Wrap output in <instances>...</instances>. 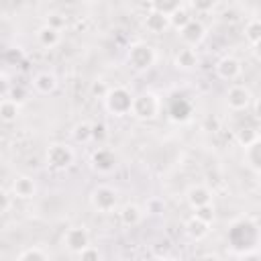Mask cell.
Here are the masks:
<instances>
[{"instance_id": "6da1fadb", "label": "cell", "mask_w": 261, "mask_h": 261, "mask_svg": "<svg viewBox=\"0 0 261 261\" xmlns=\"http://www.w3.org/2000/svg\"><path fill=\"white\" fill-rule=\"evenodd\" d=\"M155 61H157V51H155L153 45H149L145 41H135V43L128 45L126 63L135 71H147L155 65Z\"/></svg>"}, {"instance_id": "7a4b0ae2", "label": "cell", "mask_w": 261, "mask_h": 261, "mask_svg": "<svg viewBox=\"0 0 261 261\" xmlns=\"http://www.w3.org/2000/svg\"><path fill=\"white\" fill-rule=\"evenodd\" d=\"M161 112V98L155 92H141L137 96H133V106H130V114L137 120H155Z\"/></svg>"}, {"instance_id": "3957f363", "label": "cell", "mask_w": 261, "mask_h": 261, "mask_svg": "<svg viewBox=\"0 0 261 261\" xmlns=\"http://www.w3.org/2000/svg\"><path fill=\"white\" fill-rule=\"evenodd\" d=\"M130 106H133V94H130L128 88H124V86L108 88V92H106V96H104V108H106L112 116L130 114Z\"/></svg>"}, {"instance_id": "277c9868", "label": "cell", "mask_w": 261, "mask_h": 261, "mask_svg": "<svg viewBox=\"0 0 261 261\" xmlns=\"http://www.w3.org/2000/svg\"><path fill=\"white\" fill-rule=\"evenodd\" d=\"M90 206L100 214H110L118 206V192L112 186L100 184L90 192Z\"/></svg>"}, {"instance_id": "5b68a950", "label": "cell", "mask_w": 261, "mask_h": 261, "mask_svg": "<svg viewBox=\"0 0 261 261\" xmlns=\"http://www.w3.org/2000/svg\"><path fill=\"white\" fill-rule=\"evenodd\" d=\"M73 159H75V153L65 143H51L45 151V163L55 171H65L67 167H71Z\"/></svg>"}, {"instance_id": "8992f818", "label": "cell", "mask_w": 261, "mask_h": 261, "mask_svg": "<svg viewBox=\"0 0 261 261\" xmlns=\"http://www.w3.org/2000/svg\"><path fill=\"white\" fill-rule=\"evenodd\" d=\"M253 94L247 86L243 84H234L226 90V106L232 110V112H241V110H247L253 102Z\"/></svg>"}, {"instance_id": "52a82bcc", "label": "cell", "mask_w": 261, "mask_h": 261, "mask_svg": "<svg viewBox=\"0 0 261 261\" xmlns=\"http://www.w3.org/2000/svg\"><path fill=\"white\" fill-rule=\"evenodd\" d=\"M177 35H179V39H181L184 45H188V47H198V45L206 39V27L202 24V20L190 18V20L177 31Z\"/></svg>"}, {"instance_id": "ba28073f", "label": "cell", "mask_w": 261, "mask_h": 261, "mask_svg": "<svg viewBox=\"0 0 261 261\" xmlns=\"http://www.w3.org/2000/svg\"><path fill=\"white\" fill-rule=\"evenodd\" d=\"M90 243V232L84 224H75V226H69L63 234V245L69 253H77L80 249H84L86 245Z\"/></svg>"}, {"instance_id": "9c48e42d", "label": "cell", "mask_w": 261, "mask_h": 261, "mask_svg": "<svg viewBox=\"0 0 261 261\" xmlns=\"http://www.w3.org/2000/svg\"><path fill=\"white\" fill-rule=\"evenodd\" d=\"M173 65H175V69H181V71H194L200 65V55H198L196 47L184 45L181 49H177L173 55Z\"/></svg>"}, {"instance_id": "30bf717a", "label": "cell", "mask_w": 261, "mask_h": 261, "mask_svg": "<svg viewBox=\"0 0 261 261\" xmlns=\"http://www.w3.org/2000/svg\"><path fill=\"white\" fill-rule=\"evenodd\" d=\"M241 71H243V65L234 55H224V57H220L216 61V75L220 80H224V82L237 80L241 75Z\"/></svg>"}, {"instance_id": "8fae6325", "label": "cell", "mask_w": 261, "mask_h": 261, "mask_svg": "<svg viewBox=\"0 0 261 261\" xmlns=\"http://www.w3.org/2000/svg\"><path fill=\"white\" fill-rule=\"evenodd\" d=\"M90 165L94 171L98 173H110L114 167H116V155L110 151V149H96L92 155H90Z\"/></svg>"}, {"instance_id": "7c38bea8", "label": "cell", "mask_w": 261, "mask_h": 261, "mask_svg": "<svg viewBox=\"0 0 261 261\" xmlns=\"http://www.w3.org/2000/svg\"><path fill=\"white\" fill-rule=\"evenodd\" d=\"M143 27L151 33V35H161V33H165L167 29H169V16L167 14H163V12H159V10H149L147 14H145V18H143Z\"/></svg>"}, {"instance_id": "4fadbf2b", "label": "cell", "mask_w": 261, "mask_h": 261, "mask_svg": "<svg viewBox=\"0 0 261 261\" xmlns=\"http://www.w3.org/2000/svg\"><path fill=\"white\" fill-rule=\"evenodd\" d=\"M186 202L188 206L194 210L198 206H204V204H210L212 202V190L208 186H202V184H196V186H190L188 192H186Z\"/></svg>"}, {"instance_id": "5bb4252c", "label": "cell", "mask_w": 261, "mask_h": 261, "mask_svg": "<svg viewBox=\"0 0 261 261\" xmlns=\"http://www.w3.org/2000/svg\"><path fill=\"white\" fill-rule=\"evenodd\" d=\"M12 194L20 200H31L37 194V181L31 175H16L12 179Z\"/></svg>"}, {"instance_id": "9a60e30c", "label": "cell", "mask_w": 261, "mask_h": 261, "mask_svg": "<svg viewBox=\"0 0 261 261\" xmlns=\"http://www.w3.org/2000/svg\"><path fill=\"white\" fill-rule=\"evenodd\" d=\"M37 43L43 47V49H55L59 43H61V31L51 27V24H43L37 29Z\"/></svg>"}, {"instance_id": "2e32d148", "label": "cell", "mask_w": 261, "mask_h": 261, "mask_svg": "<svg viewBox=\"0 0 261 261\" xmlns=\"http://www.w3.org/2000/svg\"><path fill=\"white\" fill-rule=\"evenodd\" d=\"M118 218H120L122 226L133 228V226H137V224H141V222H143V218H145V210H143L139 204L128 202V204H124V206L120 208Z\"/></svg>"}, {"instance_id": "e0dca14e", "label": "cell", "mask_w": 261, "mask_h": 261, "mask_svg": "<svg viewBox=\"0 0 261 261\" xmlns=\"http://www.w3.org/2000/svg\"><path fill=\"white\" fill-rule=\"evenodd\" d=\"M184 230H186V234H188L192 241H202V239L208 237V232H210V224L204 222V220H200L198 216L192 214V216L186 220Z\"/></svg>"}, {"instance_id": "ac0fdd59", "label": "cell", "mask_w": 261, "mask_h": 261, "mask_svg": "<svg viewBox=\"0 0 261 261\" xmlns=\"http://www.w3.org/2000/svg\"><path fill=\"white\" fill-rule=\"evenodd\" d=\"M57 75L55 73H51V71H41V73H37L35 77H33V88L39 92V94H43V96H47V94H53L55 90H57Z\"/></svg>"}, {"instance_id": "d6986e66", "label": "cell", "mask_w": 261, "mask_h": 261, "mask_svg": "<svg viewBox=\"0 0 261 261\" xmlns=\"http://www.w3.org/2000/svg\"><path fill=\"white\" fill-rule=\"evenodd\" d=\"M18 114H20V104L16 100H12V98H2L0 100V120L2 122L10 124L18 118Z\"/></svg>"}, {"instance_id": "ffe728a7", "label": "cell", "mask_w": 261, "mask_h": 261, "mask_svg": "<svg viewBox=\"0 0 261 261\" xmlns=\"http://www.w3.org/2000/svg\"><path fill=\"white\" fill-rule=\"evenodd\" d=\"M243 35H245V41H247L253 49H257V47H259V41H261V20H259L257 16L249 18V20L245 22Z\"/></svg>"}, {"instance_id": "44dd1931", "label": "cell", "mask_w": 261, "mask_h": 261, "mask_svg": "<svg viewBox=\"0 0 261 261\" xmlns=\"http://www.w3.org/2000/svg\"><path fill=\"white\" fill-rule=\"evenodd\" d=\"M245 161H247V165L251 167L253 173L261 171V139L251 143L249 147H245Z\"/></svg>"}, {"instance_id": "7402d4cb", "label": "cell", "mask_w": 261, "mask_h": 261, "mask_svg": "<svg viewBox=\"0 0 261 261\" xmlns=\"http://www.w3.org/2000/svg\"><path fill=\"white\" fill-rule=\"evenodd\" d=\"M51 255H49V251H45L43 247H39V245H33V247H24L18 255H16V259L18 261H47Z\"/></svg>"}, {"instance_id": "603a6c76", "label": "cell", "mask_w": 261, "mask_h": 261, "mask_svg": "<svg viewBox=\"0 0 261 261\" xmlns=\"http://www.w3.org/2000/svg\"><path fill=\"white\" fill-rule=\"evenodd\" d=\"M261 137H259V130L255 128V126H241L237 133H234V141L239 143V147H249L251 143H255V141H259Z\"/></svg>"}, {"instance_id": "cb8c5ba5", "label": "cell", "mask_w": 261, "mask_h": 261, "mask_svg": "<svg viewBox=\"0 0 261 261\" xmlns=\"http://www.w3.org/2000/svg\"><path fill=\"white\" fill-rule=\"evenodd\" d=\"M190 114H192V106H190L186 100H175V102L171 104V108H169V116H171V120H175V122L188 120Z\"/></svg>"}, {"instance_id": "d4e9b609", "label": "cell", "mask_w": 261, "mask_h": 261, "mask_svg": "<svg viewBox=\"0 0 261 261\" xmlns=\"http://www.w3.org/2000/svg\"><path fill=\"white\" fill-rule=\"evenodd\" d=\"M71 137L75 143H90L92 141V122H88V120L77 122L71 130Z\"/></svg>"}, {"instance_id": "484cf974", "label": "cell", "mask_w": 261, "mask_h": 261, "mask_svg": "<svg viewBox=\"0 0 261 261\" xmlns=\"http://www.w3.org/2000/svg\"><path fill=\"white\" fill-rule=\"evenodd\" d=\"M167 16H169V27H173L175 31H179V29L192 18V16H190V10H188L184 4H181L179 8H175V10H173L171 14H167Z\"/></svg>"}, {"instance_id": "4316f807", "label": "cell", "mask_w": 261, "mask_h": 261, "mask_svg": "<svg viewBox=\"0 0 261 261\" xmlns=\"http://www.w3.org/2000/svg\"><path fill=\"white\" fill-rule=\"evenodd\" d=\"M149 4H151V8L153 10H159V12H163V14H171L175 8H179L184 2L181 0H149Z\"/></svg>"}, {"instance_id": "83f0119b", "label": "cell", "mask_w": 261, "mask_h": 261, "mask_svg": "<svg viewBox=\"0 0 261 261\" xmlns=\"http://www.w3.org/2000/svg\"><path fill=\"white\" fill-rule=\"evenodd\" d=\"M194 216H198L200 220H204V222L212 224V222H214V218H216V212H214V206H212V202H210V204H204V206H198V208H194Z\"/></svg>"}, {"instance_id": "f1b7e54d", "label": "cell", "mask_w": 261, "mask_h": 261, "mask_svg": "<svg viewBox=\"0 0 261 261\" xmlns=\"http://www.w3.org/2000/svg\"><path fill=\"white\" fill-rule=\"evenodd\" d=\"M80 259H84V261H100L102 259V251L98 249V247H94V245H86L84 249H80L77 253H75Z\"/></svg>"}, {"instance_id": "f546056e", "label": "cell", "mask_w": 261, "mask_h": 261, "mask_svg": "<svg viewBox=\"0 0 261 261\" xmlns=\"http://www.w3.org/2000/svg\"><path fill=\"white\" fill-rule=\"evenodd\" d=\"M108 139V128L104 122H92V141L102 145Z\"/></svg>"}, {"instance_id": "4dcf8cb0", "label": "cell", "mask_w": 261, "mask_h": 261, "mask_svg": "<svg viewBox=\"0 0 261 261\" xmlns=\"http://www.w3.org/2000/svg\"><path fill=\"white\" fill-rule=\"evenodd\" d=\"M108 84L104 82V80H94L92 84H90V94H92V98H98V100H104V96H106V92H108Z\"/></svg>"}, {"instance_id": "1f68e13d", "label": "cell", "mask_w": 261, "mask_h": 261, "mask_svg": "<svg viewBox=\"0 0 261 261\" xmlns=\"http://www.w3.org/2000/svg\"><path fill=\"white\" fill-rule=\"evenodd\" d=\"M190 6L196 12H210L216 6V0H190Z\"/></svg>"}, {"instance_id": "d6a6232c", "label": "cell", "mask_w": 261, "mask_h": 261, "mask_svg": "<svg viewBox=\"0 0 261 261\" xmlns=\"http://www.w3.org/2000/svg\"><path fill=\"white\" fill-rule=\"evenodd\" d=\"M47 24H51V27H55V29H59V31H61V29L67 24V18H65L63 14H59V12H53V14H49Z\"/></svg>"}, {"instance_id": "836d02e7", "label": "cell", "mask_w": 261, "mask_h": 261, "mask_svg": "<svg viewBox=\"0 0 261 261\" xmlns=\"http://www.w3.org/2000/svg\"><path fill=\"white\" fill-rule=\"evenodd\" d=\"M10 206H12V198H10V194H8L6 190H2V188H0V214L8 212V210H10Z\"/></svg>"}, {"instance_id": "e575fe53", "label": "cell", "mask_w": 261, "mask_h": 261, "mask_svg": "<svg viewBox=\"0 0 261 261\" xmlns=\"http://www.w3.org/2000/svg\"><path fill=\"white\" fill-rule=\"evenodd\" d=\"M10 96H12V100L20 102V100L24 98V90H22L20 86H16V88H10Z\"/></svg>"}, {"instance_id": "d590c367", "label": "cell", "mask_w": 261, "mask_h": 261, "mask_svg": "<svg viewBox=\"0 0 261 261\" xmlns=\"http://www.w3.org/2000/svg\"><path fill=\"white\" fill-rule=\"evenodd\" d=\"M10 92V84L6 80V75H0V98H4V94Z\"/></svg>"}]
</instances>
